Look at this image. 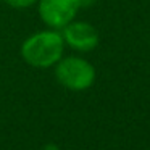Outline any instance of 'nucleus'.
Listing matches in <instances>:
<instances>
[{"label":"nucleus","instance_id":"obj_1","mask_svg":"<svg viewBox=\"0 0 150 150\" xmlns=\"http://www.w3.org/2000/svg\"><path fill=\"white\" fill-rule=\"evenodd\" d=\"M65 52V40L58 31H40L28 37L21 45V57L28 65L45 69L55 66Z\"/></svg>","mask_w":150,"mask_h":150},{"label":"nucleus","instance_id":"obj_2","mask_svg":"<svg viewBox=\"0 0 150 150\" xmlns=\"http://www.w3.org/2000/svg\"><path fill=\"white\" fill-rule=\"evenodd\" d=\"M55 76L69 91H86L94 84L95 69L92 63L81 57H62L55 65Z\"/></svg>","mask_w":150,"mask_h":150},{"label":"nucleus","instance_id":"obj_3","mask_svg":"<svg viewBox=\"0 0 150 150\" xmlns=\"http://www.w3.org/2000/svg\"><path fill=\"white\" fill-rule=\"evenodd\" d=\"M39 16L50 29H63L74 20L81 0H39Z\"/></svg>","mask_w":150,"mask_h":150},{"label":"nucleus","instance_id":"obj_4","mask_svg":"<svg viewBox=\"0 0 150 150\" xmlns=\"http://www.w3.org/2000/svg\"><path fill=\"white\" fill-rule=\"evenodd\" d=\"M62 36L66 45L78 52H91L98 44V33L92 24L86 21H74L68 23L62 29Z\"/></svg>","mask_w":150,"mask_h":150},{"label":"nucleus","instance_id":"obj_5","mask_svg":"<svg viewBox=\"0 0 150 150\" xmlns=\"http://www.w3.org/2000/svg\"><path fill=\"white\" fill-rule=\"evenodd\" d=\"M5 2L13 8H28L31 5L37 4L39 0H5Z\"/></svg>","mask_w":150,"mask_h":150},{"label":"nucleus","instance_id":"obj_6","mask_svg":"<svg viewBox=\"0 0 150 150\" xmlns=\"http://www.w3.org/2000/svg\"><path fill=\"white\" fill-rule=\"evenodd\" d=\"M42 150H60V149H58V145H55V144H47Z\"/></svg>","mask_w":150,"mask_h":150},{"label":"nucleus","instance_id":"obj_7","mask_svg":"<svg viewBox=\"0 0 150 150\" xmlns=\"http://www.w3.org/2000/svg\"><path fill=\"white\" fill-rule=\"evenodd\" d=\"M95 2H98V0H81V7L84 5V7H89V5L95 4Z\"/></svg>","mask_w":150,"mask_h":150}]
</instances>
